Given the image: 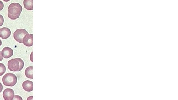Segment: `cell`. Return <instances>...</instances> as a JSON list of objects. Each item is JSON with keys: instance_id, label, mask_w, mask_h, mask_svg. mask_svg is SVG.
<instances>
[{"instance_id": "8", "label": "cell", "mask_w": 178, "mask_h": 100, "mask_svg": "<svg viewBox=\"0 0 178 100\" xmlns=\"http://www.w3.org/2000/svg\"><path fill=\"white\" fill-rule=\"evenodd\" d=\"M2 54L3 58L8 59L11 58L13 56V50L11 48L6 47L2 50Z\"/></svg>"}, {"instance_id": "15", "label": "cell", "mask_w": 178, "mask_h": 100, "mask_svg": "<svg viewBox=\"0 0 178 100\" xmlns=\"http://www.w3.org/2000/svg\"><path fill=\"white\" fill-rule=\"evenodd\" d=\"M3 85H2L1 82H0V93H1L2 91H3Z\"/></svg>"}, {"instance_id": "7", "label": "cell", "mask_w": 178, "mask_h": 100, "mask_svg": "<svg viewBox=\"0 0 178 100\" xmlns=\"http://www.w3.org/2000/svg\"><path fill=\"white\" fill-rule=\"evenodd\" d=\"M11 30L9 28L3 27L0 29V37L3 39H7L11 35Z\"/></svg>"}, {"instance_id": "3", "label": "cell", "mask_w": 178, "mask_h": 100, "mask_svg": "<svg viewBox=\"0 0 178 100\" xmlns=\"http://www.w3.org/2000/svg\"><path fill=\"white\" fill-rule=\"evenodd\" d=\"M3 82L6 86L13 87L17 83V77L13 73H7L3 77Z\"/></svg>"}, {"instance_id": "10", "label": "cell", "mask_w": 178, "mask_h": 100, "mask_svg": "<svg viewBox=\"0 0 178 100\" xmlns=\"http://www.w3.org/2000/svg\"><path fill=\"white\" fill-rule=\"evenodd\" d=\"M24 8L29 11L33 10V0H24Z\"/></svg>"}, {"instance_id": "2", "label": "cell", "mask_w": 178, "mask_h": 100, "mask_svg": "<svg viewBox=\"0 0 178 100\" xmlns=\"http://www.w3.org/2000/svg\"><path fill=\"white\" fill-rule=\"evenodd\" d=\"M24 62L21 58L12 59L8 61V68L12 72H19L24 66Z\"/></svg>"}, {"instance_id": "5", "label": "cell", "mask_w": 178, "mask_h": 100, "mask_svg": "<svg viewBox=\"0 0 178 100\" xmlns=\"http://www.w3.org/2000/svg\"><path fill=\"white\" fill-rule=\"evenodd\" d=\"M3 97L5 100H13L15 97V92L13 90L11 89H6L4 91Z\"/></svg>"}, {"instance_id": "17", "label": "cell", "mask_w": 178, "mask_h": 100, "mask_svg": "<svg viewBox=\"0 0 178 100\" xmlns=\"http://www.w3.org/2000/svg\"><path fill=\"white\" fill-rule=\"evenodd\" d=\"M3 1L5 2H8L10 1H11V0H3Z\"/></svg>"}, {"instance_id": "11", "label": "cell", "mask_w": 178, "mask_h": 100, "mask_svg": "<svg viewBox=\"0 0 178 100\" xmlns=\"http://www.w3.org/2000/svg\"><path fill=\"white\" fill-rule=\"evenodd\" d=\"M33 67L30 66L26 69L25 71V74L28 78L33 79Z\"/></svg>"}, {"instance_id": "16", "label": "cell", "mask_w": 178, "mask_h": 100, "mask_svg": "<svg viewBox=\"0 0 178 100\" xmlns=\"http://www.w3.org/2000/svg\"><path fill=\"white\" fill-rule=\"evenodd\" d=\"M3 57L2 55V52L0 51V62L3 60Z\"/></svg>"}, {"instance_id": "18", "label": "cell", "mask_w": 178, "mask_h": 100, "mask_svg": "<svg viewBox=\"0 0 178 100\" xmlns=\"http://www.w3.org/2000/svg\"><path fill=\"white\" fill-rule=\"evenodd\" d=\"M2 43V41L1 39H0V46H1Z\"/></svg>"}, {"instance_id": "13", "label": "cell", "mask_w": 178, "mask_h": 100, "mask_svg": "<svg viewBox=\"0 0 178 100\" xmlns=\"http://www.w3.org/2000/svg\"><path fill=\"white\" fill-rule=\"evenodd\" d=\"M4 23V18L3 16L0 15V27L3 26Z\"/></svg>"}, {"instance_id": "1", "label": "cell", "mask_w": 178, "mask_h": 100, "mask_svg": "<svg viewBox=\"0 0 178 100\" xmlns=\"http://www.w3.org/2000/svg\"><path fill=\"white\" fill-rule=\"evenodd\" d=\"M22 11V6L20 4L12 3L8 7V17L12 20L17 19L19 17Z\"/></svg>"}, {"instance_id": "9", "label": "cell", "mask_w": 178, "mask_h": 100, "mask_svg": "<svg viewBox=\"0 0 178 100\" xmlns=\"http://www.w3.org/2000/svg\"><path fill=\"white\" fill-rule=\"evenodd\" d=\"M23 89L26 91L31 92L33 90V83L32 81H26L22 84Z\"/></svg>"}, {"instance_id": "14", "label": "cell", "mask_w": 178, "mask_h": 100, "mask_svg": "<svg viewBox=\"0 0 178 100\" xmlns=\"http://www.w3.org/2000/svg\"><path fill=\"white\" fill-rule=\"evenodd\" d=\"M4 4L3 2L0 1V11H2L3 9Z\"/></svg>"}, {"instance_id": "12", "label": "cell", "mask_w": 178, "mask_h": 100, "mask_svg": "<svg viewBox=\"0 0 178 100\" xmlns=\"http://www.w3.org/2000/svg\"><path fill=\"white\" fill-rule=\"evenodd\" d=\"M6 68L5 65L3 64H0V76H2L5 73Z\"/></svg>"}, {"instance_id": "4", "label": "cell", "mask_w": 178, "mask_h": 100, "mask_svg": "<svg viewBox=\"0 0 178 100\" xmlns=\"http://www.w3.org/2000/svg\"><path fill=\"white\" fill-rule=\"evenodd\" d=\"M28 34V32L25 29H19L16 30L14 33V38L16 41L22 43L24 37Z\"/></svg>"}, {"instance_id": "6", "label": "cell", "mask_w": 178, "mask_h": 100, "mask_svg": "<svg viewBox=\"0 0 178 100\" xmlns=\"http://www.w3.org/2000/svg\"><path fill=\"white\" fill-rule=\"evenodd\" d=\"M22 43L24 45L30 47L33 45V35L32 34H26L24 37Z\"/></svg>"}]
</instances>
